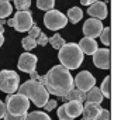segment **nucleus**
I'll list each match as a JSON object with an SVG mask.
<instances>
[{
  "label": "nucleus",
  "mask_w": 121,
  "mask_h": 120,
  "mask_svg": "<svg viewBox=\"0 0 121 120\" xmlns=\"http://www.w3.org/2000/svg\"><path fill=\"white\" fill-rule=\"evenodd\" d=\"M66 23H68V18L63 13H60L58 10H49L47 11V14L44 16V24L47 26L48 30L56 31L60 30L63 27H66Z\"/></svg>",
  "instance_id": "6e6552de"
},
{
  "label": "nucleus",
  "mask_w": 121,
  "mask_h": 120,
  "mask_svg": "<svg viewBox=\"0 0 121 120\" xmlns=\"http://www.w3.org/2000/svg\"><path fill=\"white\" fill-rule=\"evenodd\" d=\"M96 120H110V112L107 109H103L100 112V115L96 117Z\"/></svg>",
  "instance_id": "7c9ffc66"
},
{
  "label": "nucleus",
  "mask_w": 121,
  "mask_h": 120,
  "mask_svg": "<svg viewBox=\"0 0 121 120\" xmlns=\"http://www.w3.org/2000/svg\"><path fill=\"white\" fill-rule=\"evenodd\" d=\"M93 64L100 69H110L111 52L108 48H100L93 54Z\"/></svg>",
  "instance_id": "9d476101"
},
{
  "label": "nucleus",
  "mask_w": 121,
  "mask_h": 120,
  "mask_svg": "<svg viewBox=\"0 0 121 120\" xmlns=\"http://www.w3.org/2000/svg\"><path fill=\"white\" fill-rule=\"evenodd\" d=\"M100 40L104 45H110L111 44V28L110 27H104L101 34H100Z\"/></svg>",
  "instance_id": "393cba45"
},
{
  "label": "nucleus",
  "mask_w": 121,
  "mask_h": 120,
  "mask_svg": "<svg viewBox=\"0 0 121 120\" xmlns=\"http://www.w3.org/2000/svg\"><path fill=\"white\" fill-rule=\"evenodd\" d=\"M30 76H31V79H34V81H38V78H39V75L37 74V71H32L30 74Z\"/></svg>",
  "instance_id": "72a5a7b5"
},
{
  "label": "nucleus",
  "mask_w": 121,
  "mask_h": 120,
  "mask_svg": "<svg viewBox=\"0 0 121 120\" xmlns=\"http://www.w3.org/2000/svg\"><path fill=\"white\" fill-rule=\"evenodd\" d=\"M31 4V0H14V7L18 11H27Z\"/></svg>",
  "instance_id": "a878e982"
},
{
  "label": "nucleus",
  "mask_w": 121,
  "mask_h": 120,
  "mask_svg": "<svg viewBox=\"0 0 121 120\" xmlns=\"http://www.w3.org/2000/svg\"><path fill=\"white\" fill-rule=\"evenodd\" d=\"M83 57H85V54L80 51V48L75 42H65V45L58 52V58H59L60 65L65 66L69 71L70 69H78L83 62Z\"/></svg>",
  "instance_id": "7ed1b4c3"
},
{
  "label": "nucleus",
  "mask_w": 121,
  "mask_h": 120,
  "mask_svg": "<svg viewBox=\"0 0 121 120\" xmlns=\"http://www.w3.org/2000/svg\"><path fill=\"white\" fill-rule=\"evenodd\" d=\"M59 120H60V119H59Z\"/></svg>",
  "instance_id": "58836bf2"
},
{
  "label": "nucleus",
  "mask_w": 121,
  "mask_h": 120,
  "mask_svg": "<svg viewBox=\"0 0 121 120\" xmlns=\"http://www.w3.org/2000/svg\"><path fill=\"white\" fill-rule=\"evenodd\" d=\"M4 115H6V105H4V102L0 100V119H3Z\"/></svg>",
  "instance_id": "2f4dec72"
},
{
  "label": "nucleus",
  "mask_w": 121,
  "mask_h": 120,
  "mask_svg": "<svg viewBox=\"0 0 121 120\" xmlns=\"http://www.w3.org/2000/svg\"><path fill=\"white\" fill-rule=\"evenodd\" d=\"M78 47L80 48V51H82L83 54H87V55H93V54L99 50L97 42H96L93 38H87V37H83V38L79 41Z\"/></svg>",
  "instance_id": "2eb2a0df"
},
{
  "label": "nucleus",
  "mask_w": 121,
  "mask_h": 120,
  "mask_svg": "<svg viewBox=\"0 0 121 120\" xmlns=\"http://www.w3.org/2000/svg\"><path fill=\"white\" fill-rule=\"evenodd\" d=\"M27 117V115H20V116H14V115H10V113H7L6 112V115H4V120H26Z\"/></svg>",
  "instance_id": "c756f323"
},
{
  "label": "nucleus",
  "mask_w": 121,
  "mask_h": 120,
  "mask_svg": "<svg viewBox=\"0 0 121 120\" xmlns=\"http://www.w3.org/2000/svg\"><path fill=\"white\" fill-rule=\"evenodd\" d=\"M48 42H49V44H51L55 50H58V51H59L60 48L65 45V40L60 37L58 32H55V35H52L51 38H48Z\"/></svg>",
  "instance_id": "aec40b11"
},
{
  "label": "nucleus",
  "mask_w": 121,
  "mask_h": 120,
  "mask_svg": "<svg viewBox=\"0 0 121 120\" xmlns=\"http://www.w3.org/2000/svg\"><path fill=\"white\" fill-rule=\"evenodd\" d=\"M17 92L20 95H24L26 97H28V100L32 102L37 107H42L49 100V93L45 89V86L41 82L34 81V79L24 82L21 86H18Z\"/></svg>",
  "instance_id": "f03ea898"
},
{
  "label": "nucleus",
  "mask_w": 121,
  "mask_h": 120,
  "mask_svg": "<svg viewBox=\"0 0 121 120\" xmlns=\"http://www.w3.org/2000/svg\"><path fill=\"white\" fill-rule=\"evenodd\" d=\"M68 18L72 24H78L83 18V11L80 7H72L68 10Z\"/></svg>",
  "instance_id": "a211bd4d"
},
{
  "label": "nucleus",
  "mask_w": 121,
  "mask_h": 120,
  "mask_svg": "<svg viewBox=\"0 0 121 120\" xmlns=\"http://www.w3.org/2000/svg\"><path fill=\"white\" fill-rule=\"evenodd\" d=\"M60 99H62L63 102L75 100V102H80V103H83V102H85V92H82V90L73 88V89L70 90L66 96H63V97H60Z\"/></svg>",
  "instance_id": "f3484780"
},
{
  "label": "nucleus",
  "mask_w": 121,
  "mask_h": 120,
  "mask_svg": "<svg viewBox=\"0 0 121 120\" xmlns=\"http://www.w3.org/2000/svg\"><path fill=\"white\" fill-rule=\"evenodd\" d=\"M103 110L101 105L100 103H87L83 106V110H82V115H83V119L86 120H96V117L100 115V112Z\"/></svg>",
  "instance_id": "4468645a"
},
{
  "label": "nucleus",
  "mask_w": 121,
  "mask_h": 120,
  "mask_svg": "<svg viewBox=\"0 0 121 120\" xmlns=\"http://www.w3.org/2000/svg\"><path fill=\"white\" fill-rule=\"evenodd\" d=\"M73 86H76V89L86 93L93 86H96V78L89 71H82L76 75V78H73Z\"/></svg>",
  "instance_id": "1a4fd4ad"
},
{
  "label": "nucleus",
  "mask_w": 121,
  "mask_h": 120,
  "mask_svg": "<svg viewBox=\"0 0 121 120\" xmlns=\"http://www.w3.org/2000/svg\"><path fill=\"white\" fill-rule=\"evenodd\" d=\"M21 44H23V48H24V51H32L35 47H37V41L34 40V38H31V37H24L23 40H21Z\"/></svg>",
  "instance_id": "5701e85b"
},
{
  "label": "nucleus",
  "mask_w": 121,
  "mask_h": 120,
  "mask_svg": "<svg viewBox=\"0 0 121 120\" xmlns=\"http://www.w3.org/2000/svg\"><path fill=\"white\" fill-rule=\"evenodd\" d=\"M4 105H6V112L10 113V115H14V116L27 115L28 109H30L28 97H26L24 95H20V93L7 95Z\"/></svg>",
  "instance_id": "20e7f679"
},
{
  "label": "nucleus",
  "mask_w": 121,
  "mask_h": 120,
  "mask_svg": "<svg viewBox=\"0 0 121 120\" xmlns=\"http://www.w3.org/2000/svg\"><path fill=\"white\" fill-rule=\"evenodd\" d=\"M37 61L38 58L31 54V52H23L18 58V69L21 72H27V74H31L32 71H35V66H37Z\"/></svg>",
  "instance_id": "f8f14e48"
},
{
  "label": "nucleus",
  "mask_w": 121,
  "mask_h": 120,
  "mask_svg": "<svg viewBox=\"0 0 121 120\" xmlns=\"http://www.w3.org/2000/svg\"><path fill=\"white\" fill-rule=\"evenodd\" d=\"M82 120H86V119H82Z\"/></svg>",
  "instance_id": "e433bc0d"
},
{
  "label": "nucleus",
  "mask_w": 121,
  "mask_h": 120,
  "mask_svg": "<svg viewBox=\"0 0 121 120\" xmlns=\"http://www.w3.org/2000/svg\"><path fill=\"white\" fill-rule=\"evenodd\" d=\"M18 86H20V76L17 75V72L9 71V69L0 71V90L1 92L7 95H13L17 92Z\"/></svg>",
  "instance_id": "39448f33"
},
{
  "label": "nucleus",
  "mask_w": 121,
  "mask_h": 120,
  "mask_svg": "<svg viewBox=\"0 0 121 120\" xmlns=\"http://www.w3.org/2000/svg\"><path fill=\"white\" fill-rule=\"evenodd\" d=\"M35 41H37V45H42V47H44V45H47V44H48V37H47V35L41 31V32H39V35L37 37V40H35Z\"/></svg>",
  "instance_id": "bb28decb"
},
{
  "label": "nucleus",
  "mask_w": 121,
  "mask_h": 120,
  "mask_svg": "<svg viewBox=\"0 0 121 120\" xmlns=\"http://www.w3.org/2000/svg\"><path fill=\"white\" fill-rule=\"evenodd\" d=\"M87 14L90 16L91 18H97V20H103V18H106L107 17V14H108V10H107V4L104 3V1H96V3H93L90 4L89 7H87Z\"/></svg>",
  "instance_id": "ddd939ff"
},
{
  "label": "nucleus",
  "mask_w": 121,
  "mask_h": 120,
  "mask_svg": "<svg viewBox=\"0 0 121 120\" xmlns=\"http://www.w3.org/2000/svg\"><path fill=\"white\" fill-rule=\"evenodd\" d=\"M97 0H80V3L83 4V6H90V4H93V3H96Z\"/></svg>",
  "instance_id": "473e14b6"
},
{
  "label": "nucleus",
  "mask_w": 121,
  "mask_h": 120,
  "mask_svg": "<svg viewBox=\"0 0 121 120\" xmlns=\"http://www.w3.org/2000/svg\"><path fill=\"white\" fill-rule=\"evenodd\" d=\"M13 13V6L7 0H0V18H6Z\"/></svg>",
  "instance_id": "6ab92c4d"
},
{
  "label": "nucleus",
  "mask_w": 121,
  "mask_h": 120,
  "mask_svg": "<svg viewBox=\"0 0 121 120\" xmlns=\"http://www.w3.org/2000/svg\"><path fill=\"white\" fill-rule=\"evenodd\" d=\"M37 7L44 11H49L55 7V0H37Z\"/></svg>",
  "instance_id": "4be33fe9"
},
{
  "label": "nucleus",
  "mask_w": 121,
  "mask_h": 120,
  "mask_svg": "<svg viewBox=\"0 0 121 120\" xmlns=\"http://www.w3.org/2000/svg\"><path fill=\"white\" fill-rule=\"evenodd\" d=\"M82 110H83V103L70 100L65 102V105L60 106L56 110V115L60 120H73L82 115Z\"/></svg>",
  "instance_id": "0eeeda50"
},
{
  "label": "nucleus",
  "mask_w": 121,
  "mask_h": 120,
  "mask_svg": "<svg viewBox=\"0 0 121 120\" xmlns=\"http://www.w3.org/2000/svg\"><path fill=\"white\" fill-rule=\"evenodd\" d=\"M39 32H41V30H39V27L38 26H32L30 30H28V37H31V38H34V40H37V37L39 35Z\"/></svg>",
  "instance_id": "cd10ccee"
},
{
  "label": "nucleus",
  "mask_w": 121,
  "mask_h": 120,
  "mask_svg": "<svg viewBox=\"0 0 121 120\" xmlns=\"http://www.w3.org/2000/svg\"><path fill=\"white\" fill-rule=\"evenodd\" d=\"M103 99H104L103 93L100 92L99 88H96V86H93L90 90H87L85 93V102H87V103H100L101 105Z\"/></svg>",
  "instance_id": "dca6fc26"
},
{
  "label": "nucleus",
  "mask_w": 121,
  "mask_h": 120,
  "mask_svg": "<svg viewBox=\"0 0 121 120\" xmlns=\"http://www.w3.org/2000/svg\"><path fill=\"white\" fill-rule=\"evenodd\" d=\"M38 82H41L49 95H55L63 97L73 89V76L70 75L69 69L62 65H56L51 68L47 75L39 76Z\"/></svg>",
  "instance_id": "f257e3e1"
},
{
  "label": "nucleus",
  "mask_w": 121,
  "mask_h": 120,
  "mask_svg": "<svg viewBox=\"0 0 121 120\" xmlns=\"http://www.w3.org/2000/svg\"><path fill=\"white\" fill-rule=\"evenodd\" d=\"M6 23L10 26V27H14L16 31L18 32H24V31H28L34 26V21H32V14L30 11H17L16 16L13 18H9L6 20Z\"/></svg>",
  "instance_id": "423d86ee"
},
{
  "label": "nucleus",
  "mask_w": 121,
  "mask_h": 120,
  "mask_svg": "<svg viewBox=\"0 0 121 120\" xmlns=\"http://www.w3.org/2000/svg\"><path fill=\"white\" fill-rule=\"evenodd\" d=\"M56 105H58V103H56V100H55V99H49V100L42 106V107H44L47 112H51V110H54V109L56 107Z\"/></svg>",
  "instance_id": "c85d7f7f"
},
{
  "label": "nucleus",
  "mask_w": 121,
  "mask_h": 120,
  "mask_svg": "<svg viewBox=\"0 0 121 120\" xmlns=\"http://www.w3.org/2000/svg\"><path fill=\"white\" fill-rule=\"evenodd\" d=\"M103 23L97 18H87L83 24V32H85V37L87 38H97L100 37L101 31H103Z\"/></svg>",
  "instance_id": "9b49d317"
},
{
  "label": "nucleus",
  "mask_w": 121,
  "mask_h": 120,
  "mask_svg": "<svg viewBox=\"0 0 121 120\" xmlns=\"http://www.w3.org/2000/svg\"><path fill=\"white\" fill-rule=\"evenodd\" d=\"M3 42H4V35H3V31L0 30V48H1Z\"/></svg>",
  "instance_id": "f704fd0d"
},
{
  "label": "nucleus",
  "mask_w": 121,
  "mask_h": 120,
  "mask_svg": "<svg viewBox=\"0 0 121 120\" xmlns=\"http://www.w3.org/2000/svg\"><path fill=\"white\" fill-rule=\"evenodd\" d=\"M100 92L103 93L104 97H110L111 96V78L110 76H106L103 83H101V88H100Z\"/></svg>",
  "instance_id": "412c9836"
},
{
  "label": "nucleus",
  "mask_w": 121,
  "mask_h": 120,
  "mask_svg": "<svg viewBox=\"0 0 121 120\" xmlns=\"http://www.w3.org/2000/svg\"><path fill=\"white\" fill-rule=\"evenodd\" d=\"M7 1H10V0H7Z\"/></svg>",
  "instance_id": "4c0bfd02"
},
{
  "label": "nucleus",
  "mask_w": 121,
  "mask_h": 120,
  "mask_svg": "<svg viewBox=\"0 0 121 120\" xmlns=\"http://www.w3.org/2000/svg\"><path fill=\"white\" fill-rule=\"evenodd\" d=\"M6 24V18H0V30L1 31H4L3 30V26Z\"/></svg>",
  "instance_id": "c9c22d12"
},
{
  "label": "nucleus",
  "mask_w": 121,
  "mask_h": 120,
  "mask_svg": "<svg viewBox=\"0 0 121 120\" xmlns=\"http://www.w3.org/2000/svg\"><path fill=\"white\" fill-rule=\"evenodd\" d=\"M26 120H51V117L44 112H31L27 113Z\"/></svg>",
  "instance_id": "b1692460"
}]
</instances>
